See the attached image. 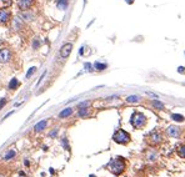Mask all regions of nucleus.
Here are the masks:
<instances>
[{
    "label": "nucleus",
    "mask_w": 185,
    "mask_h": 177,
    "mask_svg": "<svg viewBox=\"0 0 185 177\" xmlns=\"http://www.w3.org/2000/svg\"><path fill=\"white\" fill-rule=\"evenodd\" d=\"M94 67L98 71H103V70H105L108 67V65L106 64H104V62H99V61H96L95 64H94Z\"/></svg>",
    "instance_id": "obj_16"
},
{
    "label": "nucleus",
    "mask_w": 185,
    "mask_h": 177,
    "mask_svg": "<svg viewBox=\"0 0 185 177\" xmlns=\"http://www.w3.org/2000/svg\"><path fill=\"white\" fill-rule=\"evenodd\" d=\"M6 104V99H0V110H1V109L4 107V105H5Z\"/></svg>",
    "instance_id": "obj_26"
},
{
    "label": "nucleus",
    "mask_w": 185,
    "mask_h": 177,
    "mask_svg": "<svg viewBox=\"0 0 185 177\" xmlns=\"http://www.w3.org/2000/svg\"><path fill=\"white\" fill-rule=\"evenodd\" d=\"M178 71H179L180 74H184V73H185V70H184V67H183V66H180L179 69H178Z\"/></svg>",
    "instance_id": "obj_29"
},
{
    "label": "nucleus",
    "mask_w": 185,
    "mask_h": 177,
    "mask_svg": "<svg viewBox=\"0 0 185 177\" xmlns=\"http://www.w3.org/2000/svg\"><path fill=\"white\" fill-rule=\"evenodd\" d=\"M150 138H151V141H153V142L158 144V142L161 141V133L159 132L158 130H155V131H153L150 133Z\"/></svg>",
    "instance_id": "obj_9"
},
{
    "label": "nucleus",
    "mask_w": 185,
    "mask_h": 177,
    "mask_svg": "<svg viewBox=\"0 0 185 177\" xmlns=\"http://www.w3.org/2000/svg\"><path fill=\"white\" fill-rule=\"evenodd\" d=\"M71 50H73V44H70V43L64 44L60 49V56L63 59H66L71 54Z\"/></svg>",
    "instance_id": "obj_5"
},
{
    "label": "nucleus",
    "mask_w": 185,
    "mask_h": 177,
    "mask_svg": "<svg viewBox=\"0 0 185 177\" xmlns=\"http://www.w3.org/2000/svg\"><path fill=\"white\" fill-rule=\"evenodd\" d=\"M130 122H131V125L135 129H140L146 124V117L144 113H141V112H134Z\"/></svg>",
    "instance_id": "obj_3"
},
{
    "label": "nucleus",
    "mask_w": 185,
    "mask_h": 177,
    "mask_svg": "<svg viewBox=\"0 0 185 177\" xmlns=\"http://www.w3.org/2000/svg\"><path fill=\"white\" fill-rule=\"evenodd\" d=\"M0 177H3V176H0Z\"/></svg>",
    "instance_id": "obj_32"
},
{
    "label": "nucleus",
    "mask_w": 185,
    "mask_h": 177,
    "mask_svg": "<svg viewBox=\"0 0 185 177\" xmlns=\"http://www.w3.org/2000/svg\"><path fill=\"white\" fill-rule=\"evenodd\" d=\"M153 106H154L155 109H158V110H163V109H164V104L160 102L159 100H154V101H153Z\"/></svg>",
    "instance_id": "obj_18"
},
{
    "label": "nucleus",
    "mask_w": 185,
    "mask_h": 177,
    "mask_svg": "<svg viewBox=\"0 0 185 177\" xmlns=\"http://www.w3.org/2000/svg\"><path fill=\"white\" fill-rule=\"evenodd\" d=\"M10 19V12L6 10H0V24H5Z\"/></svg>",
    "instance_id": "obj_7"
},
{
    "label": "nucleus",
    "mask_w": 185,
    "mask_h": 177,
    "mask_svg": "<svg viewBox=\"0 0 185 177\" xmlns=\"http://www.w3.org/2000/svg\"><path fill=\"white\" fill-rule=\"evenodd\" d=\"M46 124H48V121H46V120L38 122V124L34 126V130H35V131H43V130L46 127Z\"/></svg>",
    "instance_id": "obj_13"
},
{
    "label": "nucleus",
    "mask_w": 185,
    "mask_h": 177,
    "mask_svg": "<svg viewBox=\"0 0 185 177\" xmlns=\"http://www.w3.org/2000/svg\"><path fill=\"white\" fill-rule=\"evenodd\" d=\"M18 86H19L18 79H11V80H10V82H9V85H8L9 90H15V88H18Z\"/></svg>",
    "instance_id": "obj_15"
},
{
    "label": "nucleus",
    "mask_w": 185,
    "mask_h": 177,
    "mask_svg": "<svg viewBox=\"0 0 185 177\" xmlns=\"http://www.w3.org/2000/svg\"><path fill=\"white\" fill-rule=\"evenodd\" d=\"M178 153H179V156H180V157L185 158V145L180 146V149L178 150Z\"/></svg>",
    "instance_id": "obj_24"
},
{
    "label": "nucleus",
    "mask_w": 185,
    "mask_h": 177,
    "mask_svg": "<svg viewBox=\"0 0 185 177\" xmlns=\"http://www.w3.org/2000/svg\"><path fill=\"white\" fill-rule=\"evenodd\" d=\"M139 100H140V97L138 95H130L127 97V102H138Z\"/></svg>",
    "instance_id": "obj_17"
},
{
    "label": "nucleus",
    "mask_w": 185,
    "mask_h": 177,
    "mask_svg": "<svg viewBox=\"0 0 185 177\" xmlns=\"http://www.w3.org/2000/svg\"><path fill=\"white\" fill-rule=\"evenodd\" d=\"M45 75H46V71H44V73H43V75H41V77L39 79V81H38V84H36V85H40V82L43 81V79L45 77Z\"/></svg>",
    "instance_id": "obj_27"
},
{
    "label": "nucleus",
    "mask_w": 185,
    "mask_h": 177,
    "mask_svg": "<svg viewBox=\"0 0 185 177\" xmlns=\"http://www.w3.org/2000/svg\"><path fill=\"white\" fill-rule=\"evenodd\" d=\"M19 3V8L22 10H28L31 6V4L34 3V0H18Z\"/></svg>",
    "instance_id": "obj_6"
},
{
    "label": "nucleus",
    "mask_w": 185,
    "mask_h": 177,
    "mask_svg": "<svg viewBox=\"0 0 185 177\" xmlns=\"http://www.w3.org/2000/svg\"><path fill=\"white\" fill-rule=\"evenodd\" d=\"M83 53H84V48H81L80 50H79V54H80V55H83Z\"/></svg>",
    "instance_id": "obj_30"
},
{
    "label": "nucleus",
    "mask_w": 185,
    "mask_h": 177,
    "mask_svg": "<svg viewBox=\"0 0 185 177\" xmlns=\"http://www.w3.org/2000/svg\"><path fill=\"white\" fill-rule=\"evenodd\" d=\"M35 71H36V67H35V66H31L30 69L28 70V73H26V79H30V76L35 73Z\"/></svg>",
    "instance_id": "obj_23"
},
{
    "label": "nucleus",
    "mask_w": 185,
    "mask_h": 177,
    "mask_svg": "<svg viewBox=\"0 0 185 177\" xmlns=\"http://www.w3.org/2000/svg\"><path fill=\"white\" fill-rule=\"evenodd\" d=\"M10 59H11V53L9 49L4 48L0 50V62H1V64H5V62L10 61Z\"/></svg>",
    "instance_id": "obj_4"
},
{
    "label": "nucleus",
    "mask_w": 185,
    "mask_h": 177,
    "mask_svg": "<svg viewBox=\"0 0 185 177\" xmlns=\"http://www.w3.org/2000/svg\"><path fill=\"white\" fill-rule=\"evenodd\" d=\"M113 140H114L116 144H128V142L130 141V135L125 131V130L123 129H119L118 131L114 133V136H113Z\"/></svg>",
    "instance_id": "obj_2"
},
{
    "label": "nucleus",
    "mask_w": 185,
    "mask_h": 177,
    "mask_svg": "<svg viewBox=\"0 0 185 177\" xmlns=\"http://www.w3.org/2000/svg\"><path fill=\"white\" fill-rule=\"evenodd\" d=\"M171 119H173L174 121L182 122V121H184V116L180 115V113H173V115H171Z\"/></svg>",
    "instance_id": "obj_19"
},
{
    "label": "nucleus",
    "mask_w": 185,
    "mask_h": 177,
    "mask_svg": "<svg viewBox=\"0 0 185 177\" xmlns=\"http://www.w3.org/2000/svg\"><path fill=\"white\" fill-rule=\"evenodd\" d=\"M127 1H128L129 4H131V3H133V0H127Z\"/></svg>",
    "instance_id": "obj_31"
},
{
    "label": "nucleus",
    "mask_w": 185,
    "mask_h": 177,
    "mask_svg": "<svg viewBox=\"0 0 185 177\" xmlns=\"http://www.w3.org/2000/svg\"><path fill=\"white\" fill-rule=\"evenodd\" d=\"M168 132H169L171 137H178L180 135V127H178V126H170L168 129Z\"/></svg>",
    "instance_id": "obj_8"
},
{
    "label": "nucleus",
    "mask_w": 185,
    "mask_h": 177,
    "mask_svg": "<svg viewBox=\"0 0 185 177\" xmlns=\"http://www.w3.org/2000/svg\"><path fill=\"white\" fill-rule=\"evenodd\" d=\"M15 155H16V151L11 149V150H9L5 155L3 156V160H4V161H9V160H11V158L15 157Z\"/></svg>",
    "instance_id": "obj_11"
},
{
    "label": "nucleus",
    "mask_w": 185,
    "mask_h": 177,
    "mask_svg": "<svg viewBox=\"0 0 185 177\" xmlns=\"http://www.w3.org/2000/svg\"><path fill=\"white\" fill-rule=\"evenodd\" d=\"M68 5H69V0H58L56 1V6L60 10H65Z\"/></svg>",
    "instance_id": "obj_12"
},
{
    "label": "nucleus",
    "mask_w": 185,
    "mask_h": 177,
    "mask_svg": "<svg viewBox=\"0 0 185 177\" xmlns=\"http://www.w3.org/2000/svg\"><path fill=\"white\" fill-rule=\"evenodd\" d=\"M89 115V110H88V107L85 109H79V116L80 117H85Z\"/></svg>",
    "instance_id": "obj_21"
},
{
    "label": "nucleus",
    "mask_w": 185,
    "mask_h": 177,
    "mask_svg": "<svg viewBox=\"0 0 185 177\" xmlns=\"http://www.w3.org/2000/svg\"><path fill=\"white\" fill-rule=\"evenodd\" d=\"M88 105H89V101H84V102H80L79 104V109H85V107H88Z\"/></svg>",
    "instance_id": "obj_25"
},
{
    "label": "nucleus",
    "mask_w": 185,
    "mask_h": 177,
    "mask_svg": "<svg viewBox=\"0 0 185 177\" xmlns=\"http://www.w3.org/2000/svg\"><path fill=\"white\" fill-rule=\"evenodd\" d=\"M109 170H110L113 174L119 175L125 170V162L124 160H121V157H116L113 158L110 163H109Z\"/></svg>",
    "instance_id": "obj_1"
},
{
    "label": "nucleus",
    "mask_w": 185,
    "mask_h": 177,
    "mask_svg": "<svg viewBox=\"0 0 185 177\" xmlns=\"http://www.w3.org/2000/svg\"><path fill=\"white\" fill-rule=\"evenodd\" d=\"M71 113H73V109H71V107H66L60 113H59V117H60V119H65V117H69Z\"/></svg>",
    "instance_id": "obj_10"
},
{
    "label": "nucleus",
    "mask_w": 185,
    "mask_h": 177,
    "mask_svg": "<svg viewBox=\"0 0 185 177\" xmlns=\"http://www.w3.org/2000/svg\"><path fill=\"white\" fill-rule=\"evenodd\" d=\"M41 45V41L39 40V37H35L34 40H33V48L34 49H39Z\"/></svg>",
    "instance_id": "obj_22"
},
{
    "label": "nucleus",
    "mask_w": 185,
    "mask_h": 177,
    "mask_svg": "<svg viewBox=\"0 0 185 177\" xmlns=\"http://www.w3.org/2000/svg\"><path fill=\"white\" fill-rule=\"evenodd\" d=\"M20 16H22L24 20H28V21H31V20L34 19V15H33V12L28 11V10H25L24 12H22V14H20Z\"/></svg>",
    "instance_id": "obj_14"
},
{
    "label": "nucleus",
    "mask_w": 185,
    "mask_h": 177,
    "mask_svg": "<svg viewBox=\"0 0 185 177\" xmlns=\"http://www.w3.org/2000/svg\"><path fill=\"white\" fill-rule=\"evenodd\" d=\"M146 95H150V96H153V97H155V99H156V97H158V95H155V94H154V92H149V91H148V92H146Z\"/></svg>",
    "instance_id": "obj_28"
},
{
    "label": "nucleus",
    "mask_w": 185,
    "mask_h": 177,
    "mask_svg": "<svg viewBox=\"0 0 185 177\" xmlns=\"http://www.w3.org/2000/svg\"><path fill=\"white\" fill-rule=\"evenodd\" d=\"M13 25H14V29H20L22 28V21H20V19L19 18H15L14 20H13Z\"/></svg>",
    "instance_id": "obj_20"
}]
</instances>
